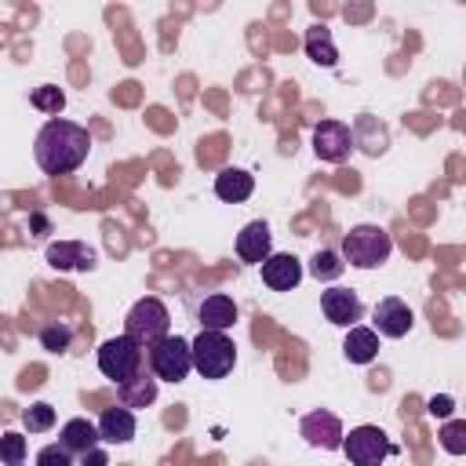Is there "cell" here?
<instances>
[{
	"mask_svg": "<svg viewBox=\"0 0 466 466\" xmlns=\"http://www.w3.org/2000/svg\"><path fill=\"white\" fill-rule=\"evenodd\" d=\"M320 309H324V317L331 324L357 328V320L364 313V302H360V295L353 288H328V291H320Z\"/></svg>",
	"mask_w": 466,
	"mask_h": 466,
	"instance_id": "8fae6325",
	"label": "cell"
},
{
	"mask_svg": "<svg viewBox=\"0 0 466 466\" xmlns=\"http://www.w3.org/2000/svg\"><path fill=\"white\" fill-rule=\"evenodd\" d=\"M98 433H102V441L106 444H127V441H135V411L131 408H106L102 415H98Z\"/></svg>",
	"mask_w": 466,
	"mask_h": 466,
	"instance_id": "2e32d148",
	"label": "cell"
},
{
	"mask_svg": "<svg viewBox=\"0 0 466 466\" xmlns=\"http://www.w3.org/2000/svg\"><path fill=\"white\" fill-rule=\"evenodd\" d=\"M98 371L106 379H113L116 386H124L127 379H135L142 371V346L135 339H127L124 331L113 335V339H106L98 346Z\"/></svg>",
	"mask_w": 466,
	"mask_h": 466,
	"instance_id": "5b68a950",
	"label": "cell"
},
{
	"mask_svg": "<svg viewBox=\"0 0 466 466\" xmlns=\"http://www.w3.org/2000/svg\"><path fill=\"white\" fill-rule=\"evenodd\" d=\"M0 459H4V466H22L25 462V437L22 433H4L0 437Z\"/></svg>",
	"mask_w": 466,
	"mask_h": 466,
	"instance_id": "83f0119b",
	"label": "cell"
},
{
	"mask_svg": "<svg viewBox=\"0 0 466 466\" xmlns=\"http://www.w3.org/2000/svg\"><path fill=\"white\" fill-rule=\"evenodd\" d=\"M342 353L350 364H371L375 353H379V331L375 328H346V342H342Z\"/></svg>",
	"mask_w": 466,
	"mask_h": 466,
	"instance_id": "d6986e66",
	"label": "cell"
},
{
	"mask_svg": "<svg viewBox=\"0 0 466 466\" xmlns=\"http://www.w3.org/2000/svg\"><path fill=\"white\" fill-rule=\"evenodd\" d=\"M371 320H375V331H379V335H386V339H404V335L411 331V324H415V313H411V306H408L404 299L386 295V299L375 302Z\"/></svg>",
	"mask_w": 466,
	"mask_h": 466,
	"instance_id": "30bf717a",
	"label": "cell"
},
{
	"mask_svg": "<svg viewBox=\"0 0 466 466\" xmlns=\"http://www.w3.org/2000/svg\"><path fill=\"white\" fill-rule=\"evenodd\" d=\"M255 189V178L244 171V167H222L215 175V197L226 200V204H244Z\"/></svg>",
	"mask_w": 466,
	"mask_h": 466,
	"instance_id": "e0dca14e",
	"label": "cell"
},
{
	"mask_svg": "<svg viewBox=\"0 0 466 466\" xmlns=\"http://www.w3.org/2000/svg\"><path fill=\"white\" fill-rule=\"evenodd\" d=\"M124 335L135 339L142 350H153L160 339L171 335V313H167V306L160 299H153V295L138 299L127 309V317H124Z\"/></svg>",
	"mask_w": 466,
	"mask_h": 466,
	"instance_id": "3957f363",
	"label": "cell"
},
{
	"mask_svg": "<svg viewBox=\"0 0 466 466\" xmlns=\"http://www.w3.org/2000/svg\"><path fill=\"white\" fill-rule=\"evenodd\" d=\"M29 102H33L40 113H51V116H58V113H62V106H66V95H62L55 84H40V87H33Z\"/></svg>",
	"mask_w": 466,
	"mask_h": 466,
	"instance_id": "484cf974",
	"label": "cell"
},
{
	"mask_svg": "<svg viewBox=\"0 0 466 466\" xmlns=\"http://www.w3.org/2000/svg\"><path fill=\"white\" fill-rule=\"evenodd\" d=\"M451 408H455V400H451L448 393H441V397H430V400H426V411H430L433 419H448V415H451Z\"/></svg>",
	"mask_w": 466,
	"mask_h": 466,
	"instance_id": "f546056e",
	"label": "cell"
},
{
	"mask_svg": "<svg viewBox=\"0 0 466 466\" xmlns=\"http://www.w3.org/2000/svg\"><path fill=\"white\" fill-rule=\"evenodd\" d=\"M157 375H146V371H138L135 379H127L124 386H116V397H120V404L124 408H149L153 400H157Z\"/></svg>",
	"mask_w": 466,
	"mask_h": 466,
	"instance_id": "ffe728a7",
	"label": "cell"
},
{
	"mask_svg": "<svg viewBox=\"0 0 466 466\" xmlns=\"http://www.w3.org/2000/svg\"><path fill=\"white\" fill-rule=\"evenodd\" d=\"M22 426H25L29 433H44V430H51V426H55V408H51L47 400L29 404V408L22 411Z\"/></svg>",
	"mask_w": 466,
	"mask_h": 466,
	"instance_id": "d4e9b609",
	"label": "cell"
},
{
	"mask_svg": "<svg viewBox=\"0 0 466 466\" xmlns=\"http://www.w3.org/2000/svg\"><path fill=\"white\" fill-rule=\"evenodd\" d=\"M342 269H346L342 251H317V255L309 258V273H313L317 280H335Z\"/></svg>",
	"mask_w": 466,
	"mask_h": 466,
	"instance_id": "603a6c76",
	"label": "cell"
},
{
	"mask_svg": "<svg viewBox=\"0 0 466 466\" xmlns=\"http://www.w3.org/2000/svg\"><path fill=\"white\" fill-rule=\"evenodd\" d=\"M233 320H237V302H233L229 295H222V291L208 295V299L197 306V324H200V331H229Z\"/></svg>",
	"mask_w": 466,
	"mask_h": 466,
	"instance_id": "4fadbf2b",
	"label": "cell"
},
{
	"mask_svg": "<svg viewBox=\"0 0 466 466\" xmlns=\"http://www.w3.org/2000/svg\"><path fill=\"white\" fill-rule=\"evenodd\" d=\"M342 451H346L350 466H382L397 448L390 444V437L379 426H353L342 441Z\"/></svg>",
	"mask_w": 466,
	"mask_h": 466,
	"instance_id": "52a82bcc",
	"label": "cell"
},
{
	"mask_svg": "<svg viewBox=\"0 0 466 466\" xmlns=\"http://www.w3.org/2000/svg\"><path fill=\"white\" fill-rule=\"evenodd\" d=\"M302 280V262L295 255H269L262 262V284L273 291H291Z\"/></svg>",
	"mask_w": 466,
	"mask_h": 466,
	"instance_id": "9a60e30c",
	"label": "cell"
},
{
	"mask_svg": "<svg viewBox=\"0 0 466 466\" xmlns=\"http://www.w3.org/2000/svg\"><path fill=\"white\" fill-rule=\"evenodd\" d=\"M69 342H73V331H69L66 324H44V328H40V346H44V350L66 353Z\"/></svg>",
	"mask_w": 466,
	"mask_h": 466,
	"instance_id": "4316f807",
	"label": "cell"
},
{
	"mask_svg": "<svg viewBox=\"0 0 466 466\" xmlns=\"http://www.w3.org/2000/svg\"><path fill=\"white\" fill-rule=\"evenodd\" d=\"M237 364V346L226 331H200L193 339V371L204 379H226Z\"/></svg>",
	"mask_w": 466,
	"mask_h": 466,
	"instance_id": "277c9868",
	"label": "cell"
},
{
	"mask_svg": "<svg viewBox=\"0 0 466 466\" xmlns=\"http://www.w3.org/2000/svg\"><path fill=\"white\" fill-rule=\"evenodd\" d=\"M29 226H33V237H47V218L44 215H33Z\"/></svg>",
	"mask_w": 466,
	"mask_h": 466,
	"instance_id": "1f68e13d",
	"label": "cell"
},
{
	"mask_svg": "<svg viewBox=\"0 0 466 466\" xmlns=\"http://www.w3.org/2000/svg\"><path fill=\"white\" fill-rule=\"evenodd\" d=\"M149 368L160 382H182L193 371V342L182 335H167L149 350Z\"/></svg>",
	"mask_w": 466,
	"mask_h": 466,
	"instance_id": "8992f818",
	"label": "cell"
},
{
	"mask_svg": "<svg viewBox=\"0 0 466 466\" xmlns=\"http://www.w3.org/2000/svg\"><path fill=\"white\" fill-rule=\"evenodd\" d=\"M306 55H309L317 66H324V69H331V66L339 62V47H335L328 25H309V29H306Z\"/></svg>",
	"mask_w": 466,
	"mask_h": 466,
	"instance_id": "7402d4cb",
	"label": "cell"
},
{
	"mask_svg": "<svg viewBox=\"0 0 466 466\" xmlns=\"http://www.w3.org/2000/svg\"><path fill=\"white\" fill-rule=\"evenodd\" d=\"M299 430H302L306 444L324 448V451H339V448H342V441H346L339 415H335V411H324V408H317V411L302 415V426H299Z\"/></svg>",
	"mask_w": 466,
	"mask_h": 466,
	"instance_id": "9c48e42d",
	"label": "cell"
},
{
	"mask_svg": "<svg viewBox=\"0 0 466 466\" xmlns=\"http://www.w3.org/2000/svg\"><path fill=\"white\" fill-rule=\"evenodd\" d=\"M269 226L262 222V218H255V222H248L240 233H237V255H240V262H251V266H262L266 258H269Z\"/></svg>",
	"mask_w": 466,
	"mask_h": 466,
	"instance_id": "5bb4252c",
	"label": "cell"
},
{
	"mask_svg": "<svg viewBox=\"0 0 466 466\" xmlns=\"http://www.w3.org/2000/svg\"><path fill=\"white\" fill-rule=\"evenodd\" d=\"M80 462H84V466H109V459H106V451H98V448H91L87 455H80Z\"/></svg>",
	"mask_w": 466,
	"mask_h": 466,
	"instance_id": "4dcf8cb0",
	"label": "cell"
},
{
	"mask_svg": "<svg viewBox=\"0 0 466 466\" xmlns=\"http://www.w3.org/2000/svg\"><path fill=\"white\" fill-rule=\"evenodd\" d=\"M390 251H393V237L382 226H371V222L353 226L342 237V258L353 269H375V266H382L390 258Z\"/></svg>",
	"mask_w": 466,
	"mask_h": 466,
	"instance_id": "7a4b0ae2",
	"label": "cell"
},
{
	"mask_svg": "<svg viewBox=\"0 0 466 466\" xmlns=\"http://www.w3.org/2000/svg\"><path fill=\"white\" fill-rule=\"evenodd\" d=\"M44 258H47V266L51 269H95V248H87L84 240H55V244H47V251H44Z\"/></svg>",
	"mask_w": 466,
	"mask_h": 466,
	"instance_id": "7c38bea8",
	"label": "cell"
},
{
	"mask_svg": "<svg viewBox=\"0 0 466 466\" xmlns=\"http://www.w3.org/2000/svg\"><path fill=\"white\" fill-rule=\"evenodd\" d=\"M437 441H441V448H444L448 455H466V419L444 422L441 433H437Z\"/></svg>",
	"mask_w": 466,
	"mask_h": 466,
	"instance_id": "cb8c5ba5",
	"label": "cell"
},
{
	"mask_svg": "<svg viewBox=\"0 0 466 466\" xmlns=\"http://www.w3.org/2000/svg\"><path fill=\"white\" fill-rule=\"evenodd\" d=\"M36 466H73V451L62 444H47L36 451Z\"/></svg>",
	"mask_w": 466,
	"mask_h": 466,
	"instance_id": "f1b7e54d",
	"label": "cell"
},
{
	"mask_svg": "<svg viewBox=\"0 0 466 466\" xmlns=\"http://www.w3.org/2000/svg\"><path fill=\"white\" fill-rule=\"evenodd\" d=\"M87 153H91L87 127H80L66 116H51L36 131V142H33V157L44 175H69L87 160Z\"/></svg>",
	"mask_w": 466,
	"mask_h": 466,
	"instance_id": "6da1fadb",
	"label": "cell"
},
{
	"mask_svg": "<svg viewBox=\"0 0 466 466\" xmlns=\"http://www.w3.org/2000/svg\"><path fill=\"white\" fill-rule=\"evenodd\" d=\"M353 146H357L353 142V127L342 124V120H320L313 127V153L320 160H328V164H342Z\"/></svg>",
	"mask_w": 466,
	"mask_h": 466,
	"instance_id": "ba28073f",
	"label": "cell"
},
{
	"mask_svg": "<svg viewBox=\"0 0 466 466\" xmlns=\"http://www.w3.org/2000/svg\"><path fill=\"white\" fill-rule=\"evenodd\" d=\"M353 142H357L364 153L379 157V153H386V146H390V131H386L375 116L360 113V116H357V124H353Z\"/></svg>",
	"mask_w": 466,
	"mask_h": 466,
	"instance_id": "44dd1931",
	"label": "cell"
},
{
	"mask_svg": "<svg viewBox=\"0 0 466 466\" xmlns=\"http://www.w3.org/2000/svg\"><path fill=\"white\" fill-rule=\"evenodd\" d=\"M102 433H98V422H87V419H69L62 430H58V444L69 448L73 455H87L91 448H98Z\"/></svg>",
	"mask_w": 466,
	"mask_h": 466,
	"instance_id": "ac0fdd59",
	"label": "cell"
}]
</instances>
